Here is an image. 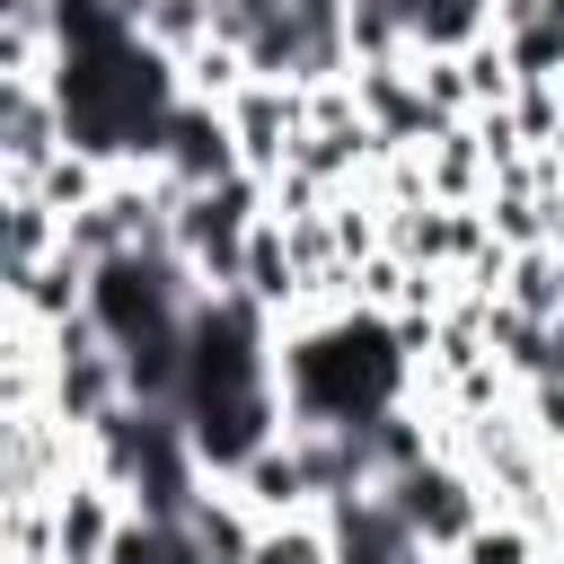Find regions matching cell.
Instances as JSON below:
<instances>
[{
    "label": "cell",
    "mask_w": 564,
    "mask_h": 564,
    "mask_svg": "<svg viewBox=\"0 0 564 564\" xmlns=\"http://www.w3.org/2000/svg\"><path fill=\"white\" fill-rule=\"evenodd\" d=\"M282 397H291V423H344V432H370L379 414H397L414 397V352L397 344V326L379 308H344V317H300L282 326Z\"/></svg>",
    "instance_id": "cell-1"
},
{
    "label": "cell",
    "mask_w": 564,
    "mask_h": 564,
    "mask_svg": "<svg viewBox=\"0 0 564 564\" xmlns=\"http://www.w3.org/2000/svg\"><path fill=\"white\" fill-rule=\"evenodd\" d=\"M62 150H70L62 88L53 79H0V167H9V185H35Z\"/></svg>",
    "instance_id": "cell-2"
},
{
    "label": "cell",
    "mask_w": 564,
    "mask_h": 564,
    "mask_svg": "<svg viewBox=\"0 0 564 564\" xmlns=\"http://www.w3.org/2000/svg\"><path fill=\"white\" fill-rule=\"evenodd\" d=\"M150 167H167L185 194H203V185H220V176H247L238 132H229V106L185 97V106L167 115V132H159V159H150Z\"/></svg>",
    "instance_id": "cell-3"
},
{
    "label": "cell",
    "mask_w": 564,
    "mask_h": 564,
    "mask_svg": "<svg viewBox=\"0 0 564 564\" xmlns=\"http://www.w3.org/2000/svg\"><path fill=\"white\" fill-rule=\"evenodd\" d=\"M123 511H132V502H123L97 467H79V476L53 494V546H62V564H106V546H115Z\"/></svg>",
    "instance_id": "cell-4"
},
{
    "label": "cell",
    "mask_w": 564,
    "mask_h": 564,
    "mask_svg": "<svg viewBox=\"0 0 564 564\" xmlns=\"http://www.w3.org/2000/svg\"><path fill=\"white\" fill-rule=\"evenodd\" d=\"M238 502L256 511V520H300V511H317V476H308V449H300V432H282V441H264L238 476Z\"/></svg>",
    "instance_id": "cell-5"
},
{
    "label": "cell",
    "mask_w": 564,
    "mask_h": 564,
    "mask_svg": "<svg viewBox=\"0 0 564 564\" xmlns=\"http://www.w3.org/2000/svg\"><path fill=\"white\" fill-rule=\"evenodd\" d=\"M414 53H467L476 35H494V0H405Z\"/></svg>",
    "instance_id": "cell-6"
},
{
    "label": "cell",
    "mask_w": 564,
    "mask_h": 564,
    "mask_svg": "<svg viewBox=\"0 0 564 564\" xmlns=\"http://www.w3.org/2000/svg\"><path fill=\"white\" fill-rule=\"evenodd\" d=\"M247 564H335V529H326V511L264 520V529H256V546H247Z\"/></svg>",
    "instance_id": "cell-7"
},
{
    "label": "cell",
    "mask_w": 564,
    "mask_h": 564,
    "mask_svg": "<svg viewBox=\"0 0 564 564\" xmlns=\"http://www.w3.org/2000/svg\"><path fill=\"white\" fill-rule=\"evenodd\" d=\"M449 564H546V538H538L520 511H494V520H485Z\"/></svg>",
    "instance_id": "cell-8"
},
{
    "label": "cell",
    "mask_w": 564,
    "mask_h": 564,
    "mask_svg": "<svg viewBox=\"0 0 564 564\" xmlns=\"http://www.w3.org/2000/svg\"><path fill=\"white\" fill-rule=\"evenodd\" d=\"M546 238H555V247H564V176H555V185H546Z\"/></svg>",
    "instance_id": "cell-9"
},
{
    "label": "cell",
    "mask_w": 564,
    "mask_h": 564,
    "mask_svg": "<svg viewBox=\"0 0 564 564\" xmlns=\"http://www.w3.org/2000/svg\"><path fill=\"white\" fill-rule=\"evenodd\" d=\"M546 159H555V167H564V123H555V132H546Z\"/></svg>",
    "instance_id": "cell-10"
}]
</instances>
